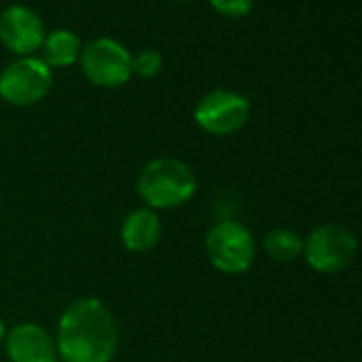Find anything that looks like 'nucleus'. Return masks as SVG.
Listing matches in <instances>:
<instances>
[{
    "label": "nucleus",
    "instance_id": "16",
    "mask_svg": "<svg viewBox=\"0 0 362 362\" xmlns=\"http://www.w3.org/2000/svg\"><path fill=\"white\" fill-rule=\"evenodd\" d=\"M173 3H186V0H173Z\"/></svg>",
    "mask_w": 362,
    "mask_h": 362
},
{
    "label": "nucleus",
    "instance_id": "1",
    "mask_svg": "<svg viewBox=\"0 0 362 362\" xmlns=\"http://www.w3.org/2000/svg\"><path fill=\"white\" fill-rule=\"evenodd\" d=\"M54 339L60 362H111L119 347V328L100 298L81 296L62 309Z\"/></svg>",
    "mask_w": 362,
    "mask_h": 362
},
{
    "label": "nucleus",
    "instance_id": "14",
    "mask_svg": "<svg viewBox=\"0 0 362 362\" xmlns=\"http://www.w3.org/2000/svg\"><path fill=\"white\" fill-rule=\"evenodd\" d=\"M216 13L228 18V20H239L245 18L254 9V0H209Z\"/></svg>",
    "mask_w": 362,
    "mask_h": 362
},
{
    "label": "nucleus",
    "instance_id": "5",
    "mask_svg": "<svg viewBox=\"0 0 362 362\" xmlns=\"http://www.w3.org/2000/svg\"><path fill=\"white\" fill-rule=\"evenodd\" d=\"M77 64L96 88L115 90L132 79V54L111 37H96L83 43Z\"/></svg>",
    "mask_w": 362,
    "mask_h": 362
},
{
    "label": "nucleus",
    "instance_id": "9",
    "mask_svg": "<svg viewBox=\"0 0 362 362\" xmlns=\"http://www.w3.org/2000/svg\"><path fill=\"white\" fill-rule=\"evenodd\" d=\"M3 345L9 362H60L56 339L37 322H20L7 328Z\"/></svg>",
    "mask_w": 362,
    "mask_h": 362
},
{
    "label": "nucleus",
    "instance_id": "8",
    "mask_svg": "<svg viewBox=\"0 0 362 362\" xmlns=\"http://www.w3.org/2000/svg\"><path fill=\"white\" fill-rule=\"evenodd\" d=\"M45 24L26 5H11L0 13V43L18 58L35 56L45 41Z\"/></svg>",
    "mask_w": 362,
    "mask_h": 362
},
{
    "label": "nucleus",
    "instance_id": "12",
    "mask_svg": "<svg viewBox=\"0 0 362 362\" xmlns=\"http://www.w3.org/2000/svg\"><path fill=\"white\" fill-rule=\"evenodd\" d=\"M303 243L300 235L292 228H273L264 235L262 247L267 256L275 262H292L303 254Z\"/></svg>",
    "mask_w": 362,
    "mask_h": 362
},
{
    "label": "nucleus",
    "instance_id": "10",
    "mask_svg": "<svg viewBox=\"0 0 362 362\" xmlns=\"http://www.w3.org/2000/svg\"><path fill=\"white\" fill-rule=\"evenodd\" d=\"M162 237V222L158 211L149 207H136L122 220L119 241L132 254L151 252Z\"/></svg>",
    "mask_w": 362,
    "mask_h": 362
},
{
    "label": "nucleus",
    "instance_id": "15",
    "mask_svg": "<svg viewBox=\"0 0 362 362\" xmlns=\"http://www.w3.org/2000/svg\"><path fill=\"white\" fill-rule=\"evenodd\" d=\"M5 334H7V326H5V320L0 317V345H3V341H5Z\"/></svg>",
    "mask_w": 362,
    "mask_h": 362
},
{
    "label": "nucleus",
    "instance_id": "2",
    "mask_svg": "<svg viewBox=\"0 0 362 362\" xmlns=\"http://www.w3.org/2000/svg\"><path fill=\"white\" fill-rule=\"evenodd\" d=\"M199 179L192 166L175 156H158L143 164L136 177V194L153 211L179 209L194 199Z\"/></svg>",
    "mask_w": 362,
    "mask_h": 362
},
{
    "label": "nucleus",
    "instance_id": "6",
    "mask_svg": "<svg viewBox=\"0 0 362 362\" xmlns=\"http://www.w3.org/2000/svg\"><path fill=\"white\" fill-rule=\"evenodd\" d=\"M250 111V100L243 94L218 88L201 96L192 117L203 132L211 136H230L245 128Z\"/></svg>",
    "mask_w": 362,
    "mask_h": 362
},
{
    "label": "nucleus",
    "instance_id": "7",
    "mask_svg": "<svg viewBox=\"0 0 362 362\" xmlns=\"http://www.w3.org/2000/svg\"><path fill=\"white\" fill-rule=\"evenodd\" d=\"M358 252V241L351 230L339 224H324L311 230L303 243L307 264L324 275L341 273L351 264Z\"/></svg>",
    "mask_w": 362,
    "mask_h": 362
},
{
    "label": "nucleus",
    "instance_id": "4",
    "mask_svg": "<svg viewBox=\"0 0 362 362\" xmlns=\"http://www.w3.org/2000/svg\"><path fill=\"white\" fill-rule=\"evenodd\" d=\"M54 88V71L39 58H16L0 71V100L11 107H35Z\"/></svg>",
    "mask_w": 362,
    "mask_h": 362
},
{
    "label": "nucleus",
    "instance_id": "3",
    "mask_svg": "<svg viewBox=\"0 0 362 362\" xmlns=\"http://www.w3.org/2000/svg\"><path fill=\"white\" fill-rule=\"evenodd\" d=\"M205 254L216 271L243 275L256 260V239L239 220H220L205 237Z\"/></svg>",
    "mask_w": 362,
    "mask_h": 362
},
{
    "label": "nucleus",
    "instance_id": "11",
    "mask_svg": "<svg viewBox=\"0 0 362 362\" xmlns=\"http://www.w3.org/2000/svg\"><path fill=\"white\" fill-rule=\"evenodd\" d=\"M83 43L79 39V35H75L73 30L66 28H58L49 35H45V41L41 45V60L52 69H69L73 64L79 62Z\"/></svg>",
    "mask_w": 362,
    "mask_h": 362
},
{
    "label": "nucleus",
    "instance_id": "13",
    "mask_svg": "<svg viewBox=\"0 0 362 362\" xmlns=\"http://www.w3.org/2000/svg\"><path fill=\"white\" fill-rule=\"evenodd\" d=\"M162 66H164L162 54L151 47L132 54V75H139L143 79H153L162 73Z\"/></svg>",
    "mask_w": 362,
    "mask_h": 362
}]
</instances>
